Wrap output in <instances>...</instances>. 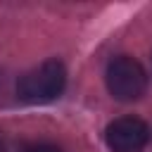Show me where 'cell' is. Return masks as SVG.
<instances>
[{"mask_svg":"<svg viewBox=\"0 0 152 152\" xmlns=\"http://www.w3.org/2000/svg\"><path fill=\"white\" fill-rule=\"evenodd\" d=\"M66 86V69L59 59H48L40 66L26 71L17 83V95L24 102L43 104L62 95Z\"/></svg>","mask_w":152,"mask_h":152,"instance_id":"obj_1","label":"cell"},{"mask_svg":"<svg viewBox=\"0 0 152 152\" xmlns=\"http://www.w3.org/2000/svg\"><path fill=\"white\" fill-rule=\"evenodd\" d=\"M107 88L121 102H133V100L142 97V93L147 88L145 66L128 55L114 57L107 66Z\"/></svg>","mask_w":152,"mask_h":152,"instance_id":"obj_2","label":"cell"},{"mask_svg":"<svg viewBox=\"0 0 152 152\" xmlns=\"http://www.w3.org/2000/svg\"><path fill=\"white\" fill-rule=\"evenodd\" d=\"M104 140L112 152H140L150 140V128L138 116H119L107 126Z\"/></svg>","mask_w":152,"mask_h":152,"instance_id":"obj_3","label":"cell"},{"mask_svg":"<svg viewBox=\"0 0 152 152\" xmlns=\"http://www.w3.org/2000/svg\"><path fill=\"white\" fill-rule=\"evenodd\" d=\"M21 152H59V147L52 142H33V145H26Z\"/></svg>","mask_w":152,"mask_h":152,"instance_id":"obj_4","label":"cell"}]
</instances>
